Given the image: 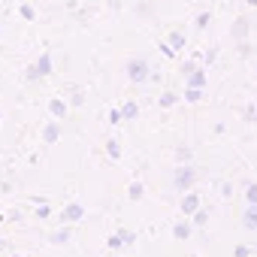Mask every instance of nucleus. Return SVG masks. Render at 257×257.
Masks as SVG:
<instances>
[{
	"label": "nucleus",
	"instance_id": "8",
	"mask_svg": "<svg viewBox=\"0 0 257 257\" xmlns=\"http://www.w3.org/2000/svg\"><path fill=\"white\" fill-rule=\"evenodd\" d=\"M188 88H206V73L203 70H194L188 76Z\"/></svg>",
	"mask_w": 257,
	"mask_h": 257
},
{
	"label": "nucleus",
	"instance_id": "29",
	"mask_svg": "<svg viewBox=\"0 0 257 257\" xmlns=\"http://www.w3.org/2000/svg\"><path fill=\"white\" fill-rule=\"evenodd\" d=\"M221 194H224V197H233V188H230V185L224 182V185H221Z\"/></svg>",
	"mask_w": 257,
	"mask_h": 257
},
{
	"label": "nucleus",
	"instance_id": "12",
	"mask_svg": "<svg viewBox=\"0 0 257 257\" xmlns=\"http://www.w3.org/2000/svg\"><path fill=\"white\" fill-rule=\"evenodd\" d=\"M185 100H188V103L203 100V88H185Z\"/></svg>",
	"mask_w": 257,
	"mask_h": 257
},
{
	"label": "nucleus",
	"instance_id": "16",
	"mask_svg": "<svg viewBox=\"0 0 257 257\" xmlns=\"http://www.w3.org/2000/svg\"><path fill=\"white\" fill-rule=\"evenodd\" d=\"M170 46H173V49H185V34H179V31L170 34Z\"/></svg>",
	"mask_w": 257,
	"mask_h": 257
},
{
	"label": "nucleus",
	"instance_id": "17",
	"mask_svg": "<svg viewBox=\"0 0 257 257\" xmlns=\"http://www.w3.org/2000/svg\"><path fill=\"white\" fill-rule=\"evenodd\" d=\"M176 100H179V97H176V94H173V91H167V94H164V97H161V100H158V103H161V106H164V109H170V106H176Z\"/></svg>",
	"mask_w": 257,
	"mask_h": 257
},
{
	"label": "nucleus",
	"instance_id": "27",
	"mask_svg": "<svg viewBox=\"0 0 257 257\" xmlns=\"http://www.w3.org/2000/svg\"><path fill=\"white\" fill-rule=\"evenodd\" d=\"M215 58H218V52H215V49H209V52H206V64H212Z\"/></svg>",
	"mask_w": 257,
	"mask_h": 257
},
{
	"label": "nucleus",
	"instance_id": "25",
	"mask_svg": "<svg viewBox=\"0 0 257 257\" xmlns=\"http://www.w3.org/2000/svg\"><path fill=\"white\" fill-rule=\"evenodd\" d=\"M121 118H124L121 109H112V112H109V121H112V124H121Z\"/></svg>",
	"mask_w": 257,
	"mask_h": 257
},
{
	"label": "nucleus",
	"instance_id": "5",
	"mask_svg": "<svg viewBox=\"0 0 257 257\" xmlns=\"http://www.w3.org/2000/svg\"><path fill=\"white\" fill-rule=\"evenodd\" d=\"M58 137H61V124L58 121H49L43 127V143H58Z\"/></svg>",
	"mask_w": 257,
	"mask_h": 257
},
{
	"label": "nucleus",
	"instance_id": "26",
	"mask_svg": "<svg viewBox=\"0 0 257 257\" xmlns=\"http://www.w3.org/2000/svg\"><path fill=\"white\" fill-rule=\"evenodd\" d=\"M236 257H251V248H245V245H236Z\"/></svg>",
	"mask_w": 257,
	"mask_h": 257
},
{
	"label": "nucleus",
	"instance_id": "9",
	"mask_svg": "<svg viewBox=\"0 0 257 257\" xmlns=\"http://www.w3.org/2000/svg\"><path fill=\"white\" fill-rule=\"evenodd\" d=\"M49 112H52L55 118H64V112H67V103H64V100H52V103H49Z\"/></svg>",
	"mask_w": 257,
	"mask_h": 257
},
{
	"label": "nucleus",
	"instance_id": "14",
	"mask_svg": "<svg viewBox=\"0 0 257 257\" xmlns=\"http://www.w3.org/2000/svg\"><path fill=\"white\" fill-rule=\"evenodd\" d=\"M143 191H146V188H143V182H134L131 188H127V197H131V200H140V197H143Z\"/></svg>",
	"mask_w": 257,
	"mask_h": 257
},
{
	"label": "nucleus",
	"instance_id": "3",
	"mask_svg": "<svg viewBox=\"0 0 257 257\" xmlns=\"http://www.w3.org/2000/svg\"><path fill=\"white\" fill-rule=\"evenodd\" d=\"M49 73H52V58H49V55H43L37 64H31L28 79H43V76H49Z\"/></svg>",
	"mask_w": 257,
	"mask_h": 257
},
{
	"label": "nucleus",
	"instance_id": "7",
	"mask_svg": "<svg viewBox=\"0 0 257 257\" xmlns=\"http://www.w3.org/2000/svg\"><path fill=\"white\" fill-rule=\"evenodd\" d=\"M242 218H245V221H242V224H245V230H257V203H254V206H248Z\"/></svg>",
	"mask_w": 257,
	"mask_h": 257
},
{
	"label": "nucleus",
	"instance_id": "10",
	"mask_svg": "<svg viewBox=\"0 0 257 257\" xmlns=\"http://www.w3.org/2000/svg\"><path fill=\"white\" fill-rule=\"evenodd\" d=\"M173 236H176V239H188V236H191V224H185V221H179V224L173 227Z\"/></svg>",
	"mask_w": 257,
	"mask_h": 257
},
{
	"label": "nucleus",
	"instance_id": "21",
	"mask_svg": "<svg viewBox=\"0 0 257 257\" xmlns=\"http://www.w3.org/2000/svg\"><path fill=\"white\" fill-rule=\"evenodd\" d=\"M106 155H109L112 161H115V158L121 155V149H118V143H115V140H112V143H106Z\"/></svg>",
	"mask_w": 257,
	"mask_h": 257
},
{
	"label": "nucleus",
	"instance_id": "28",
	"mask_svg": "<svg viewBox=\"0 0 257 257\" xmlns=\"http://www.w3.org/2000/svg\"><path fill=\"white\" fill-rule=\"evenodd\" d=\"M194 70H197V67H194V64H191V61H188V64H185V67H182V73H185V76H191V73H194Z\"/></svg>",
	"mask_w": 257,
	"mask_h": 257
},
{
	"label": "nucleus",
	"instance_id": "23",
	"mask_svg": "<svg viewBox=\"0 0 257 257\" xmlns=\"http://www.w3.org/2000/svg\"><path fill=\"white\" fill-rule=\"evenodd\" d=\"M19 13H22V19H28V22H31V19H37V13H34V7H22Z\"/></svg>",
	"mask_w": 257,
	"mask_h": 257
},
{
	"label": "nucleus",
	"instance_id": "15",
	"mask_svg": "<svg viewBox=\"0 0 257 257\" xmlns=\"http://www.w3.org/2000/svg\"><path fill=\"white\" fill-rule=\"evenodd\" d=\"M106 245H109V248H112V251H118V248H121V245H127V242H124V236H121V233H112V236H109V242H106Z\"/></svg>",
	"mask_w": 257,
	"mask_h": 257
},
{
	"label": "nucleus",
	"instance_id": "24",
	"mask_svg": "<svg viewBox=\"0 0 257 257\" xmlns=\"http://www.w3.org/2000/svg\"><path fill=\"white\" fill-rule=\"evenodd\" d=\"M209 19H212L209 13H200V16H197V28H206V25H209Z\"/></svg>",
	"mask_w": 257,
	"mask_h": 257
},
{
	"label": "nucleus",
	"instance_id": "31",
	"mask_svg": "<svg viewBox=\"0 0 257 257\" xmlns=\"http://www.w3.org/2000/svg\"><path fill=\"white\" fill-rule=\"evenodd\" d=\"M254 118H257V112H254Z\"/></svg>",
	"mask_w": 257,
	"mask_h": 257
},
{
	"label": "nucleus",
	"instance_id": "30",
	"mask_svg": "<svg viewBox=\"0 0 257 257\" xmlns=\"http://www.w3.org/2000/svg\"><path fill=\"white\" fill-rule=\"evenodd\" d=\"M254 251H257V245H254Z\"/></svg>",
	"mask_w": 257,
	"mask_h": 257
},
{
	"label": "nucleus",
	"instance_id": "19",
	"mask_svg": "<svg viewBox=\"0 0 257 257\" xmlns=\"http://www.w3.org/2000/svg\"><path fill=\"white\" fill-rule=\"evenodd\" d=\"M233 34H236V37L242 40V37L248 34V22H245V19H239V22H236V28H233Z\"/></svg>",
	"mask_w": 257,
	"mask_h": 257
},
{
	"label": "nucleus",
	"instance_id": "11",
	"mask_svg": "<svg viewBox=\"0 0 257 257\" xmlns=\"http://www.w3.org/2000/svg\"><path fill=\"white\" fill-rule=\"evenodd\" d=\"M137 112H140V106H137V103H124V106H121V115H124L127 121L137 118Z\"/></svg>",
	"mask_w": 257,
	"mask_h": 257
},
{
	"label": "nucleus",
	"instance_id": "18",
	"mask_svg": "<svg viewBox=\"0 0 257 257\" xmlns=\"http://www.w3.org/2000/svg\"><path fill=\"white\" fill-rule=\"evenodd\" d=\"M245 200H248V206H254V203H257V185H254V182L245 188Z\"/></svg>",
	"mask_w": 257,
	"mask_h": 257
},
{
	"label": "nucleus",
	"instance_id": "1",
	"mask_svg": "<svg viewBox=\"0 0 257 257\" xmlns=\"http://www.w3.org/2000/svg\"><path fill=\"white\" fill-rule=\"evenodd\" d=\"M194 179H197V173H194V167H188V164H182V167L176 170V176H173V185H176L179 191H191V185H194Z\"/></svg>",
	"mask_w": 257,
	"mask_h": 257
},
{
	"label": "nucleus",
	"instance_id": "2",
	"mask_svg": "<svg viewBox=\"0 0 257 257\" xmlns=\"http://www.w3.org/2000/svg\"><path fill=\"white\" fill-rule=\"evenodd\" d=\"M127 79L131 82H146L149 79V64L140 58V61H127Z\"/></svg>",
	"mask_w": 257,
	"mask_h": 257
},
{
	"label": "nucleus",
	"instance_id": "6",
	"mask_svg": "<svg viewBox=\"0 0 257 257\" xmlns=\"http://www.w3.org/2000/svg\"><path fill=\"white\" fill-rule=\"evenodd\" d=\"M82 215H85V209H82L79 203H70V206H64V215H61V218H64L67 224H73V221H79Z\"/></svg>",
	"mask_w": 257,
	"mask_h": 257
},
{
	"label": "nucleus",
	"instance_id": "20",
	"mask_svg": "<svg viewBox=\"0 0 257 257\" xmlns=\"http://www.w3.org/2000/svg\"><path fill=\"white\" fill-rule=\"evenodd\" d=\"M176 161H179V164H188V161H191V149H185V146L176 149Z\"/></svg>",
	"mask_w": 257,
	"mask_h": 257
},
{
	"label": "nucleus",
	"instance_id": "13",
	"mask_svg": "<svg viewBox=\"0 0 257 257\" xmlns=\"http://www.w3.org/2000/svg\"><path fill=\"white\" fill-rule=\"evenodd\" d=\"M52 242H55V245L70 242V230H67V227H64V230H55V233H52Z\"/></svg>",
	"mask_w": 257,
	"mask_h": 257
},
{
	"label": "nucleus",
	"instance_id": "22",
	"mask_svg": "<svg viewBox=\"0 0 257 257\" xmlns=\"http://www.w3.org/2000/svg\"><path fill=\"white\" fill-rule=\"evenodd\" d=\"M206 221H209V212H206V209H197V212H194V224H200V227H203Z\"/></svg>",
	"mask_w": 257,
	"mask_h": 257
},
{
	"label": "nucleus",
	"instance_id": "4",
	"mask_svg": "<svg viewBox=\"0 0 257 257\" xmlns=\"http://www.w3.org/2000/svg\"><path fill=\"white\" fill-rule=\"evenodd\" d=\"M197 209H200V197L191 194V191H185V197H182V212H185V215H194Z\"/></svg>",
	"mask_w": 257,
	"mask_h": 257
}]
</instances>
